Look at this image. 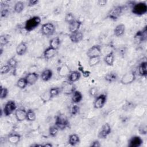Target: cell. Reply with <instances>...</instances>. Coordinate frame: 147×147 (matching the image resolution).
<instances>
[{"label": "cell", "mask_w": 147, "mask_h": 147, "mask_svg": "<svg viewBox=\"0 0 147 147\" xmlns=\"http://www.w3.org/2000/svg\"><path fill=\"white\" fill-rule=\"evenodd\" d=\"M53 145L52 144L49 143V142H47L45 144H42V146H46V147H52Z\"/></svg>", "instance_id": "cell-51"}, {"label": "cell", "mask_w": 147, "mask_h": 147, "mask_svg": "<svg viewBox=\"0 0 147 147\" xmlns=\"http://www.w3.org/2000/svg\"><path fill=\"white\" fill-rule=\"evenodd\" d=\"M57 72L59 76L61 77H64V76L67 77V76L71 72V70L67 64H63L57 68Z\"/></svg>", "instance_id": "cell-18"}, {"label": "cell", "mask_w": 147, "mask_h": 147, "mask_svg": "<svg viewBox=\"0 0 147 147\" xmlns=\"http://www.w3.org/2000/svg\"><path fill=\"white\" fill-rule=\"evenodd\" d=\"M80 142V137L76 134H70L68 137V144L71 146H75Z\"/></svg>", "instance_id": "cell-29"}, {"label": "cell", "mask_w": 147, "mask_h": 147, "mask_svg": "<svg viewBox=\"0 0 147 147\" xmlns=\"http://www.w3.org/2000/svg\"><path fill=\"white\" fill-rule=\"evenodd\" d=\"M7 64L9 65V66L10 67L11 69L15 70L17 67L18 64V61L16 57L14 56L10 57V59H8L7 61Z\"/></svg>", "instance_id": "cell-36"}, {"label": "cell", "mask_w": 147, "mask_h": 147, "mask_svg": "<svg viewBox=\"0 0 147 147\" xmlns=\"http://www.w3.org/2000/svg\"><path fill=\"white\" fill-rule=\"evenodd\" d=\"M136 79V74L133 71L125 73L121 78L120 82L123 85H128L133 83Z\"/></svg>", "instance_id": "cell-8"}, {"label": "cell", "mask_w": 147, "mask_h": 147, "mask_svg": "<svg viewBox=\"0 0 147 147\" xmlns=\"http://www.w3.org/2000/svg\"><path fill=\"white\" fill-rule=\"evenodd\" d=\"M79 111L80 107L77 105H74L70 109V113L72 115H76L79 113Z\"/></svg>", "instance_id": "cell-44"}, {"label": "cell", "mask_w": 147, "mask_h": 147, "mask_svg": "<svg viewBox=\"0 0 147 147\" xmlns=\"http://www.w3.org/2000/svg\"><path fill=\"white\" fill-rule=\"evenodd\" d=\"M111 127L109 123H105L98 131V137L100 139H105L111 133Z\"/></svg>", "instance_id": "cell-11"}, {"label": "cell", "mask_w": 147, "mask_h": 147, "mask_svg": "<svg viewBox=\"0 0 147 147\" xmlns=\"http://www.w3.org/2000/svg\"><path fill=\"white\" fill-rule=\"evenodd\" d=\"M36 119V115L35 112L32 109H28L26 111V119L29 122L34 121Z\"/></svg>", "instance_id": "cell-34"}, {"label": "cell", "mask_w": 147, "mask_h": 147, "mask_svg": "<svg viewBox=\"0 0 147 147\" xmlns=\"http://www.w3.org/2000/svg\"><path fill=\"white\" fill-rule=\"evenodd\" d=\"M21 136L20 134L16 133H12L8 135L7 137V142L13 145H16L21 141Z\"/></svg>", "instance_id": "cell-17"}, {"label": "cell", "mask_w": 147, "mask_h": 147, "mask_svg": "<svg viewBox=\"0 0 147 147\" xmlns=\"http://www.w3.org/2000/svg\"><path fill=\"white\" fill-rule=\"evenodd\" d=\"M79 69H80V71H79L80 73H82L84 77L85 78H87V77H88L89 75H90V72L88 71H84L83 70V68L82 67H79Z\"/></svg>", "instance_id": "cell-46"}, {"label": "cell", "mask_w": 147, "mask_h": 147, "mask_svg": "<svg viewBox=\"0 0 147 147\" xmlns=\"http://www.w3.org/2000/svg\"><path fill=\"white\" fill-rule=\"evenodd\" d=\"M138 74L142 77L146 78L147 76V62L142 61L141 62L138 67Z\"/></svg>", "instance_id": "cell-27"}, {"label": "cell", "mask_w": 147, "mask_h": 147, "mask_svg": "<svg viewBox=\"0 0 147 147\" xmlns=\"http://www.w3.org/2000/svg\"><path fill=\"white\" fill-rule=\"evenodd\" d=\"M59 131V129L55 125H53L49 127V134L52 137H55Z\"/></svg>", "instance_id": "cell-37"}, {"label": "cell", "mask_w": 147, "mask_h": 147, "mask_svg": "<svg viewBox=\"0 0 147 147\" xmlns=\"http://www.w3.org/2000/svg\"><path fill=\"white\" fill-rule=\"evenodd\" d=\"M103 61L109 66H113L115 61V56L113 51L109 52L103 58Z\"/></svg>", "instance_id": "cell-22"}, {"label": "cell", "mask_w": 147, "mask_h": 147, "mask_svg": "<svg viewBox=\"0 0 147 147\" xmlns=\"http://www.w3.org/2000/svg\"><path fill=\"white\" fill-rule=\"evenodd\" d=\"M28 85V82L25 77L20 78L16 82L17 87L21 90L25 88Z\"/></svg>", "instance_id": "cell-33"}, {"label": "cell", "mask_w": 147, "mask_h": 147, "mask_svg": "<svg viewBox=\"0 0 147 147\" xmlns=\"http://www.w3.org/2000/svg\"><path fill=\"white\" fill-rule=\"evenodd\" d=\"M60 39L59 37H55L49 40V47L57 50L60 45Z\"/></svg>", "instance_id": "cell-30"}, {"label": "cell", "mask_w": 147, "mask_h": 147, "mask_svg": "<svg viewBox=\"0 0 147 147\" xmlns=\"http://www.w3.org/2000/svg\"><path fill=\"white\" fill-rule=\"evenodd\" d=\"M10 67L7 64L3 65L1 66L0 69V73L1 75H5L8 74L11 71Z\"/></svg>", "instance_id": "cell-41"}, {"label": "cell", "mask_w": 147, "mask_h": 147, "mask_svg": "<svg viewBox=\"0 0 147 147\" xmlns=\"http://www.w3.org/2000/svg\"><path fill=\"white\" fill-rule=\"evenodd\" d=\"M98 90L96 87H91L89 90H88V94L92 98H95L98 95Z\"/></svg>", "instance_id": "cell-43"}, {"label": "cell", "mask_w": 147, "mask_h": 147, "mask_svg": "<svg viewBox=\"0 0 147 147\" xmlns=\"http://www.w3.org/2000/svg\"><path fill=\"white\" fill-rule=\"evenodd\" d=\"M26 111L24 108L17 109L14 112V115L16 120L18 122H22L26 119Z\"/></svg>", "instance_id": "cell-16"}, {"label": "cell", "mask_w": 147, "mask_h": 147, "mask_svg": "<svg viewBox=\"0 0 147 147\" xmlns=\"http://www.w3.org/2000/svg\"><path fill=\"white\" fill-rule=\"evenodd\" d=\"M138 132L141 134L145 135L147 133V127L145 124H141L138 127Z\"/></svg>", "instance_id": "cell-45"}, {"label": "cell", "mask_w": 147, "mask_h": 147, "mask_svg": "<svg viewBox=\"0 0 147 147\" xmlns=\"http://www.w3.org/2000/svg\"><path fill=\"white\" fill-rule=\"evenodd\" d=\"M82 22L78 20H75L73 22L69 24L68 29L71 33H74L79 30V29L82 25Z\"/></svg>", "instance_id": "cell-24"}, {"label": "cell", "mask_w": 147, "mask_h": 147, "mask_svg": "<svg viewBox=\"0 0 147 147\" xmlns=\"http://www.w3.org/2000/svg\"><path fill=\"white\" fill-rule=\"evenodd\" d=\"M125 9V6L117 5L114 6L107 13L106 18L110 19L113 21L117 20L122 15Z\"/></svg>", "instance_id": "cell-3"}, {"label": "cell", "mask_w": 147, "mask_h": 147, "mask_svg": "<svg viewBox=\"0 0 147 147\" xmlns=\"http://www.w3.org/2000/svg\"><path fill=\"white\" fill-rule=\"evenodd\" d=\"M40 98H41V99L44 103H45V102H48L49 100H50L51 99V96H50L49 91H45V92H43V93L40 95Z\"/></svg>", "instance_id": "cell-42"}, {"label": "cell", "mask_w": 147, "mask_h": 147, "mask_svg": "<svg viewBox=\"0 0 147 147\" xmlns=\"http://www.w3.org/2000/svg\"><path fill=\"white\" fill-rule=\"evenodd\" d=\"M83 37L84 34L80 30H78L74 33H71L69 36V38L71 41L73 43L80 42L83 39Z\"/></svg>", "instance_id": "cell-14"}, {"label": "cell", "mask_w": 147, "mask_h": 147, "mask_svg": "<svg viewBox=\"0 0 147 147\" xmlns=\"http://www.w3.org/2000/svg\"><path fill=\"white\" fill-rule=\"evenodd\" d=\"M83 99V95L79 91L75 90L72 94L71 100L74 103H78L82 101Z\"/></svg>", "instance_id": "cell-28"}, {"label": "cell", "mask_w": 147, "mask_h": 147, "mask_svg": "<svg viewBox=\"0 0 147 147\" xmlns=\"http://www.w3.org/2000/svg\"><path fill=\"white\" fill-rule=\"evenodd\" d=\"M75 20V16H74V14L72 13H71V12H69V13H67L66 15L65 16V17H64L65 22H67L68 24H71Z\"/></svg>", "instance_id": "cell-39"}, {"label": "cell", "mask_w": 147, "mask_h": 147, "mask_svg": "<svg viewBox=\"0 0 147 147\" xmlns=\"http://www.w3.org/2000/svg\"><path fill=\"white\" fill-rule=\"evenodd\" d=\"M9 94V90L6 87H3L2 86H1V94H0V98L1 99H5Z\"/></svg>", "instance_id": "cell-40"}, {"label": "cell", "mask_w": 147, "mask_h": 147, "mask_svg": "<svg viewBox=\"0 0 147 147\" xmlns=\"http://www.w3.org/2000/svg\"><path fill=\"white\" fill-rule=\"evenodd\" d=\"M17 109V105L16 102L14 100H8L4 105L2 111L3 114L6 116L8 117L11 114H13Z\"/></svg>", "instance_id": "cell-7"}, {"label": "cell", "mask_w": 147, "mask_h": 147, "mask_svg": "<svg viewBox=\"0 0 147 147\" xmlns=\"http://www.w3.org/2000/svg\"><path fill=\"white\" fill-rule=\"evenodd\" d=\"M81 77V73L78 71H71L67 76V80L75 83L78 81Z\"/></svg>", "instance_id": "cell-21"}, {"label": "cell", "mask_w": 147, "mask_h": 147, "mask_svg": "<svg viewBox=\"0 0 147 147\" xmlns=\"http://www.w3.org/2000/svg\"><path fill=\"white\" fill-rule=\"evenodd\" d=\"M100 61V56H95L88 58V65L90 67H92L98 65Z\"/></svg>", "instance_id": "cell-35"}, {"label": "cell", "mask_w": 147, "mask_h": 147, "mask_svg": "<svg viewBox=\"0 0 147 147\" xmlns=\"http://www.w3.org/2000/svg\"><path fill=\"white\" fill-rule=\"evenodd\" d=\"M55 125L59 130H64L69 127V122L66 117L61 114H59L55 117Z\"/></svg>", "instance_id": "cell-4"}, {"label": "cell", "mask_w": 147, "mask_h": 147, "mask_svg": "<svg viewBox=\"0 0 147 147\" xmlns=\"http://www.w3.org/2000/svg\"><path fill=\"white\" fill-rule=\"evenodd\" d=\"M9 14V10L5 8H2L1 10V17H6Z\"/></svg>", "instance_id": "cell-47"}, {"label": "cell", "mask_w": 147, "mask_h": 147, "mask_svg": "<svg viewBox=\"0 0 147 147\" xmlns=\"http://www.w3.org/2000/svg\"><path fill=\"white\" fill-rule=\"evenodd\" d=\"M28 50V45L26 42L25 41H22L18 44L16 47V52L17 55L22 56L24 55Z\"/></svg>", "instance_id": "cell-20"}, {"label": "cell", "mask_w": 147, "mask_h": 147, "mask_svg": "<svg viewBox=\"0 0 147 147\" xmlns=\"http://www.w3.org/2000/svg\"><path fill=\"white\" fill-rule=\"evenodd\" d=\"M57 53V50L50 47L47 48L43 52V56L45 59H51L54 57Z\"/></svg>", "instance_id": "cell-19"}, {"label": "cell", "mask_w": 147, "mask_h": 147, "mask_svg": "<svg viewBox=\"0 0 147 147\" xmlns=\"http://www.w3.org/2000/svg\"><path fill=\"white\" fill-rule=\"evenodd\" d=\"M102 48L99 45H94L90 47L87 51L86 55L88 58L95 56H100Z\"/></svg>", "instance_id": "cell-12"}, {"label": "cell", "mask_w": 147, "mask_h": 147, "mask_svg": "<svg viewBox=\"0 0 147 147\" xmlns=\"http://www.w3.org/2000/svg\"><path fill=\"white\" fill-rule=\"evenodd\" d=\"M39 2L38 0H29L28 2V7H32L36 5H37Z\"/></svg>", "instance_id": "cell-48"}, {"label": "cell", "mask_w": 147, "mask_h": 147, "mask_svg": "<svg viewBox=\"0 0 147 147\" xmlns=\"http://www.w3.org/2000/svg\"><path fill=\"white\" fill-rule=\"evenodd\" d=\"M143 144V140L138 136H132L128 141L129 147H139Z\"/></svg>", "instance_id": "cell-13"}, {"label": "cell", "mask_w": 147, "mask_h": 147, "mask_svg": "<svg viewBox=\"0 0 147 147\" xmlns=\"http://www.w3.org/2000/svg\"><path fill=\"white\" fill-rule=\"evenodd\" d=\"M107 101V95L101 94L95 98L94 101V107L96 109H100L103 107Z\"/></svg>", "instance_id": "cell-10"}, {"label": "cell", "mask_w": 147, "mask_h": 147, "mask_svg": "<svg viewBox=\"0 0 147 147\" xmlns=\"http://www.w3.org/2000/svg\"><path fill=\"white\" fill-rule=\"evenodd\" d=\"M147 26H145L142 30L137 31L134 36V40L136 43L140 44L146 40Z\"/></svg>", "instance_id": "cell-9"}, {"label": "cell", "mask_w": 147, "mask_h": 147, "mask_svg": "<svg viewBox=\"0 0 147 147\" xmlns=\"http://www.w3.org/2000/svg\"><path fill=\"white\" fill-rule=\"evenodd\" d=\"M49 92L51 99L58 96L61 92V88L59 87H53L49 90Z\"/></svg>", "instance_id": "cell-32"}, {"label": "cell", "mask_w": 147, "mask_h": 147, "mask_svg": "<svg viewBox=\"0 0 147 147\" xmlns=\"http://www.w3.org/2000/svg\"><path fill=\"white\" fill-rule=\"evenodd\" d=\"M107 1L106 0H99L97 1V4L99 6H104L106 5Z\"/></svg>", "instance_id": "cell-50"}, {"label": "cell", "mask_w": 147, "mask_h": 147, "mask_svg": "<svg viewBox=\"0 0 147 147\" xmlns=\"http://www.w3.org/2000/svg\"><path fill=\"white\" fill-rule=\"evenodd\" d=\"M125 25L123 24H120L117 25L114 29V34L116 37L122 36L125 32Z\"/></svg>", "instance_id": "cell-26"}, {"label": "cell", "mask_w": 147, "mask_h": 147, "mask_svg": "<svg viewBox=\"0 0 147 147\" xmlns=\"http://www.w3.org/2000/svg\"><path fill=\"white\" fill-rule=\"evenodd\" d=\"M53 76V72L50 69H45L43 70L40 75V78L44 82H48L51 79Z\"/></svg>", "instance_id": "cell-25"}, {"label": "cell", "mask_w": 147, "mask_h": 147, "mask_svg": "<svg viewBox=\"0 0 147 147\" xmlns=\"http://www.w3.org/2000/svg\"><path fill=\"white\" fill-rule=\"evenodd\" d=\"M41 22V18L38 16H33L27 20L24 25V29L28 32H30L37 27H38Z\"/></svg>", "instance_id": "cell-2"}, {"label": "cell", "mask_w": 147, "mask_h": 147, "mask_svg": "<svg viewBox=\"0 0 147 147\" xmlns=\"http://www.w3.org/2000/svg\"><path fill=\"white\" fill-rule=\"evenodd\" d=\"M25 8L24 2L22 1H17L14 6V11L16 13H21Z\"/></svg>", "instance_id": "cell-31"}, {"label": "cell", "mask_w": 147, "mask_h": 147, "mask_svg": "<svg viewBox=\"0 0 147 147\" xmlns=\"http://www.w3.org/2000/svg\"><path fill=\"white\" fill-rule=\"evenodd\" d=\"M55 26L52 22H47L41 25V32L45 36L49 37L52 36L55 33Z\"/></svg>", "instance_id": "cell-5"}, {"label": "cell", "mask_w": 147, "mask_h": 147, "mask_svg": "<svg viewBox=\"0 0 147 147\" xmlns=\"http://www.w3.org/2000/svg\"><path fill=\"white\" fill-rule=\"evenodd\" d=\"M9 42V37L6 34H2L0 37V45L1 47H3L6 45Z\"/></svg>", "instance_id": "cell-38"}, {"label": "cell", "mask_w": 147, "mask_h": 147, "mask_svg": "<svg viewBox=\"0 0 147 147\" xmlns=\"http://www.w3.org/2000/svg\"><path fill=\"white\" fill-rule=\"evenodd\" d=\"M100 146H101V144L100 142L96 140L93 141L90 144V146H92V147H100Z\"/></svg>", "instance_id": "cell-49"}, {"label": "cell", "mask_w": 147, "mask_h": 147, "mask_svg": "<svg viewBox=\"0 0 147 147\" xmlns=\"http://www.w3.org/2000/svg\"><path fill=\"white\" fill-rule=\"evenodd\" d=\"M118 74L114 71H111L108 72L105 76V80L109 83H112L115 82L118 80Z\"/></svg>", "instance_id": "cell-23"}, {"label": "cell", "mask_w": 147, "mask_h": 147, "mask_svg": "<svg viewBox=\"0 0 147 147\" xmlns=\"http://www.w3.org/2000/svg\"><path fill=\"white\" fill-rule=\"evenodd\" d=\"M28 85H33L38 80L39 75L36 72H30L25 76Z\"/></svg>", "instance_id": "cell-15"}, {"label": "cell", "mask_w": 147, "mask_h": 147, "mask_svg": "<svg viewBox=\"0 0 147 147\" xmlns=\"http://www.w3.org/2000/svg\"><path fill=\"white\" fill-rule=\"evenodd\" d=\"M60 88L61 92L67 95H72V93L76 90V87L74 83H72L68 80L63 82Z\"/></svg>", "instance_id": "cell-6"}, {"label": "cell", "mask_w": 147, "mask_h": 147, "mask_svg": "<svg viewBox=\"0 0 147 147\" xmlns=\"http://www.w3.org/2000/svg\"><path fill=\"white\" fill-rule=\"evenodd\" d=\"M131 5V10L133 14L141 16L147 13V4L145 2H133Z\"/></svg>", "instance_id": "cell-1"}]
</instances>
